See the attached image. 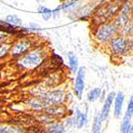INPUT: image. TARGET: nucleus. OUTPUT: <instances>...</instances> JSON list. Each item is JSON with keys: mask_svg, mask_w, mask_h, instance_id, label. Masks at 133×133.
<instances>
[{"mask_svg": "<svg viewBox=\"0 0 133 133\" xmlns=\"http://www.w3.org/2000/svg\"><path fill=\"white\" fill-rule=\"evenodd\" d=\"M47 51L43 47L33 48L26 54L17 59V65L20 69L32 71L38 68L46 59Z\"/></svg>", "mask_w": 133, "mask_h": 133, "instance_id": "nucleus-1", "label": "nucleus"}, {"mask_svg": "<svg viewBox=\"0 0 133 133\" xmlns=\"http://www.w3.org/2000/svg\"><path fill=\"white\" fill-rule=\"evenodd\" d=\"M119 28L114 21L102 22L95 25L92 32L95 42L100 45H108L116 35H118Z\"/></svg>", "mask_w": 133, "mask_h": 133, "instance_id": "nucleus-2", "label": "nucleus"}, {"mask_svg": "<svg viewBox=\"0 0 133 133\" xmlns=\"http://www.w3.org/2000/svg\"><path fill=\"white\" fill-rule=\"evenodd\" d=\"M125 0H112V1L104 3L94 13L93 20L95 23L94 25L100 24L102 22L113 21L116 14L118 13V11L120 10Z\"/></svg>", "mask_w": 133, "mask_h": 133, "instance_id": "nucleus-3", "label": "nucleus"}, {"mask_svg": "<svg viewBox=\"0 0 133 133\" xmlns=\"http://www.w3.org/2000/svg\"><path fill=\"white\" fill-rule=\"evenodd\" d=\"M110 51L115 57H122L130 52L129 46V39L121 35H116L108 44Z\"/></svg>", "mask_w": 133, "mask_h": 133, "instance_id": "nucleus-4", "label": "nucleus"}, {"mask_svg": "<svg viewBox=\"0 0 133 133\" xmlns=\"http://www.w3.org/2000/svg\"><path fill=\"white\" fill-rule=\"evenodd\" d=\"M34 45H35V43H34V41L31 38H19L13 44H11L10 50H9V56L12 58H15V59H18V58L26 54L33 48H35Z\"/></svg>", "mask_w": 133, "mask_h": 133, "instance_id": "nucleus-5", "label": "nucleus"}, {"mask_svg": "<svg viewBox=\"0 0 133 133\" xmlns=\"http://www.w3.org/2000/svg\"><path fill=\"white\" fill-rule=\"evenodd\" d=\"M133 11V4L131 3V1H127L124 2V4L122 5V7L120 9V10L118 11V13L116 14V16L114 19L115 23L118 26V28L124 26L126 23L130 21L131 19V14Z\"/></svg>", "mask_w": 133, "mask_h": 133, "instance_id": "nucleus-6", "label": "nucleus"}, {"mask_svg": "<svg viewBox=\"0 0 133 133\" xmlns=\"http://www.w3.org/2000/svg\"><path fill=\"white\" fill-rule=\"evenodd\" d=\"M65 99V93L62 89H52L47 91L42 96V101L48 105H57L62 103Z\"/></svg>", "mask_w": 133, "mask_h": 133, "instance_id": "nucleus-7", "label": "nucleus"}, {"mask_svg": "<svg viewBox=\"0 0 133 133\" xmlns=\"http://www.w3.org/2000/svg\"><path fill=\"white\" fill-rule=\"evenodd\" d=\"M85 78H86V67L80 66L78 68V71L76 72V80H75V93L76 97L81 100L83 97L85 89Z\"/></svg>", "mask_w": 133, "mask_h": 133, "instance_id": "nucleus-8", "label": "nucleus"}, {"mask_svg": "<svg viewBox=\"0 0 133 133\" xmlns=\"http://www.w3.org/2000/svg\"><path fill=\"white\" fill-rule=\"evenodd\" d=\"M125 102V94L121 91L115 94V101H114V116L115 118H119L122 115L123 104Z\"/></svg>", "mask_w": 133, "mask_h": 133, "instance_id": "nucleus-9", "label": "nucleus"}, {"mask_svg": "<svg viewBox=\"0 0 133 133\" xmlns=\"http://www.w3.org/2000/svg\"><path fill=\"white\" fill-rule=\"evenodd\" d=\"M115 92L112 91L108 95L106 96V98L104 99V103L102 105V111H101V115H102L103 120H106L108 118L109 115H110V111H111L112 105L114 103V101H115Z\"/></svg>", "mask_w": 133, "mask_h": 133, "instance_id": "nucleus-10", "label": "nucleus"}, {"mask_svg": "<svg viewBox=\"0 0 133 133\" xmlns=\"http://www.w3.org/2000/svg\"><path fill=\"white\" fill-rule=\"evenodd\" d=\"M81 0H66L62 4V11L65 13L71 14L74 12H77L80 9Z\"/></svg>", "mask_w": 133, "mask_h": 133, "instance_id": "nucleus-11", "label": "nucleus"}, {"mask_svg": "<svg viewBox=\"0 0 133 133\" xmlns=\"http://www.w3.org/2000/svg\"><path fill=\"white\" fill-rule=\"evenodd\" d=\"M75 120H76V126L77 129H82L83 127L86 126L88 123V114L83 113L79 110L76 109L75 112Z\"/></svg>", "mask_w": 133, "mask_h": 133, "instance_id": "nucleus-12", "label": "nucleus"}, {"mask_svg": "<svg viewBox=\"0 0 133 133\" xmlns=\"http://www.w3.org/2000/svg\"><path fill=\"white\" fill-rule=\"evenodd\" d=\"M67 56H68L69 68H70V70H71V72L73 74H76V72L78 71V68H79V61H78V58L73 52H69Z\"/></svg>", "mask_w": 133, "mask_h": 133, "instance_id": "nucleus-13", "label": "nucleus"}, {"mask_svg": "<svg viewBox=\"0 0 133 133\" xmlns=\"http://www.w3.org/2000/svg\"><path fill=\"white\" fill-rule=\"evenodd\" d=\"M102 122H103V118H102L101 113L97 114V115L94 116L93 125H92V131H91V133H102Z\"/></svg>", "mask_w": 133, "mask_h": 133, "instance_id": "nucleus-14", "label": "nucleus"}, {"mask_svg": "<svg viewBox=\"0 0 133 133\" xmlns=\"http://www.w3.org/2000/svg\"><path fill=\"white\" fill-rule=\"evenodd\" d=\"M118 34L123 36H126V37H129V36H133V22L132 21L130 20L128 23H126L124 26L120 27Z\"/></svg>", "mask_w": 133, "mask_h": 133, "instance_id": "nucleus-15", "label": "nucleus"}, {"mask_svg": "<svg viewBox=\"0 0 133 133\" xmlns=\"http://www.w3.org/2000/svg\"><path fill=\"white\" fill-rule=\"evenodd\" d=\"M131 117L128 115H124L123 121L120 126V133H129L133 127L131 126Z\"/></svg>", "mask_w": 133, "mask_h": 133, "instance_id": "nucleus-16", "label": "nucleus"}, {"mask_svg": "<svg viewBox=\"0 0 133 133\" xmlns=\"http://www.w3.org/2000/svg\"><path fill=\"white\" fill-rule=\"evenodd\" d=\"M102 92V89H100V88H94V89H92L89 92V94H88V96H87V99H88V101L90 102H96L98 99H100L101 98Z\"/></svg>", "mask_w": 133, "mask_h": 133, "instance_id": "nucleus-17", "label": "nucleus"}, {"mask_svg": "<svg viewBox=\"0 0 133 133\" xmlns=\"http://www.w3.org/2000/svg\"><path fill=\"white\" fill-rule=\"evenodd\" d=\"M6 22H9L10 24H13L15 26H22V21L20 17L16 15V14H9L6 17Z\"/></svg>", "mask_w": 133, "mask_h": 133, "instance_id": "nucleus-18", "label": "nucleus"}, {"mask_svg": "<svg viewBox=\"0 0 133 133\" xmlns=\"http://www.w3.org/2000/svg\"><path fill=\"white\" fill-rule=\"evenodd\" d=\"M38 12L41 14L43 20L45 21L50 20V18L52 17V9H49L47 7H44V6H41V7L38 8Z\"/></svg>", "mask_w": 133, "mask_h": 133, "instance_id": "nucleus-19", "label": "nucleus"}, {"mask_svg": "<svg viewBox=\"0 0 133 133\" xmlns=\"http://www.w3.org/2000/svg\"><path fill=\"white\" fill-rule=\"evenodd\" d=\"M49 133H66V129L61 124H51L48 128Z\"/></svg>", "mask_w": 133, "mask_h": 133, "instance_id": "nucleus-20", "label": "nucleus"}, {"mask_svg": "<svg viewBox=\"0 0 133 133\" xmlns=\"http://www.w3.org/2000/svg\"><path fill=\"white\" fill-rule=\"evenodd\" d=\"M10 46L9 43H2L0 44V60L3 59L4 57L9 54V50H10Z\"/></svg>", "mask_w": 133, "mask_h": 133, "instance_id": "nucleus-21", "label": "nucleus"}, {"mask_svg": "<svg viewBox=\"0 0 133 133\" xmlns=\"http://www.w3.org/2000/svg\"><path fill=\"white\" fill-rule=\"evenodd\" d=\"M11 35L9 33H8L1 25H0V44L6 42V40Z\"/></svg>", "mask_w": 133, "mask_h": 133, "instance_id": "nucleus-22", "label": "nucleus"}, {"mask_svg": "<svg viewBox=\"0 0 133 133\" xmlns=\"http://www.w3.org/2000/svg\"><path fill=\"white\" fill-rule=\"evenodd\" d=\"M125 115H128L129 117H132L133 115V94L130 96V99H129V102L128 103V108H127V111Z\"/></svg>", "mask_w": 133, "mask_h": 133, "instance_id": "nucleus-23", "label": "nucleus"}, {"mask_svg": "<svg viewBox=\"0 0 133 133\" xmlns=\"http://www.w3.org/2000/svg\"><path fill=\"white\" fill-rule=\"evenodd\" d=\"M30 104H31L32 107L36 109H42L43 108V105L46 104L43 101H37V100H34L33 102H30Z\"/></svg>", "mask_w": 133, "mask_h": 133, "instance_id": "nucleus-24", "label": "nucleus"}, {"mask_svg": "<svg viewBox=\"0 0 133 133\" xmlns=\"http://www.w3.org/2000/svg\"><path fill=\"white\" fill-rule=\"evenodd\" d=\"M62 11V5H60V6H58L55 9H52V17H53V18H58V17L60 16Z\"/></svg>", "mask_w": 133, "mask_h": 133, "instance_id": "nucleus-25", "label": "nucleus"}, {"mask_svg": "<svg viewBox=\"0 0 133 133\" xmlns=\"http://www.w3.org/2000/svg\"><path fill=\"white\" fill-rule=\"evenodd\" d=\"M65 124H66L67 126H69V127H75V128H76L75 116H71V117L67 118L66 121H65Z\"/></svg>", "mask_w": 133, "mask_h": 133, "instance_id": "nucleus-26", "label": "nucleus"}, {"mask_svg": "<svg viewBox=\"0 0 133 133\" xmlns=\"http://www.w3.org/2000/svg\"><path fill=\"white\" fill-rule=\"evenodd\" d=\"M29 28L31 29L32 31H39L41 27L39 26V24H37L36 22H31L30 25H29Z\"/></svg>", "mask_w": 133, "mask_h": 133, "instance_id": "nucleus-27", "label": "nucleus"}, {"mask_svg": "<svg viewBox=\"0 0 133 133\" xmlns=\"http://www.w3.org/2000/svg\"><path fill=\"white\" fill-rule=\"evenodd\" d=\"M129 39V51L133 53V36L128 37Z\"/></svg>", "mask_w": 133, "mask_h": 133, "instance_id": "nucleus-28", "label": "nucleus"}, {"mask_svg": "<svg viewBox=\"0 0 133 133\" xmlns=\"http://www.w3.org/2000/svg\"><path fill=\"white\" fill-rule=\"evenodd\" d=\"M129 133H133V128H132V129H131L130 132H129Z\"/></svg>", "mask_w": 133, "mask_h": 133, "instance_id": "nucleus-29", "label": "nucleus"}]
</instances>
